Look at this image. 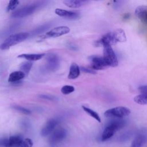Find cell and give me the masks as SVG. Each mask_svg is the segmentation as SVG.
<instances>
[{
	"mask_svg": "<svg viewBox=\"0 0 147 147\" xmlns=\"http://www.w3.org/2000/svg\"><path fill=\"white\" fill-rule=\"evenodd\" d=\"M125 125V121L122 119H113L105 127L101 137L102 141H104L112 137L114 134Z\"/></svg>",
	"mask_w": 147,
	"mask_h": 147,
	"instance_id": "1",
	"label": "cell"
},
{
	"mask_svg": "<svg viewBox=\"0 0 147 147\" xmlns=\"http://www.w3.org/2000/svg\"><path fill=\"white\" fill-rule=\"evenodd\" d=\"M29 36V33L27 32H22L13 34L9 36L5 41L0 45V49L6 50L9 49L11 47L23 41L26 39Z\"/></svg>",
	"mask_w": 147,
	"mask_h": 147,
	"instance_id": "2",
	"label": "cell"
},
{
	"mask_svg": "<svg viewBox=\"0 0 147 147\" xmlns=\"http://www.w3.org/2000/svg\"><path fill=\"white\" fill-rule=\"evenodd\" d=\"M41 5L40 3H34L24 6L14 10L11 16L13 18H23L28 16L35 12Z\"/></svg>",
	"mask_w": 147,
	"mask_h": 147,
	"instance_id": "3",
	"label": "cell"
},
{
	"mask_svg": "<svg viewBox=\"0 0 147 147\" xmlns=\"http://www.w3.org/2000/svg\"><path fill=\"white\" fill-rule=\"evenodd\" d=\"M130 110L126 107L119 106L106 110L104 115L106 117L111 119H122L130 114Z\"/></svg>",
	"mask_w": 147,
	"mask_h": 147,
	"instance_id": "4",
	"label": "cell"
},
{
	"mask_svg": "<svg viewBox=\"0 0 147 147\" xmlns=\"http://www.w3.org/2000/svg\"><path fill=\"white\" fill-rule=\"evenodd\" d=\"M103 57L109 67H115L118 65V59L111 46L106 45L103 47Z\"/></svg>",
	"mask_w": 147,
	"mask_h": 147,
	"instance_id": "5",
	"label": "cell"
},
{
	"mask_svg": "<svg viewBox=\"0 0 147 147\" xmlns=\"http://www.w3.org/2000/svg\"><path fill=\"white\" fill-rule=\"evenodd\" d=\"M70 29L67 26H57L52 29L44 34L41 36L40 37L44 39L57 37L68 33Z\"/></svg>",
	"mask_w": 147,
	"mask_h": 147,
	"instance_id": "6",
	"label": "cell"
},
{
	"mask_svg": "<svg viewBox=\"0 0 147 147\" xmlns=\"http://www.w3.org/2000/svg\"><path fill=\"white\" fill-rule=\"evenodd\" d=\"M88 59L91 63L90 68L94 71L104 69L109 67L103 56L92 55L90 56Z\"/></svg>",
	"mask_w": 147,
	"mask_h": 147,
	"instance_id": "7",
	"label": "cell"
},
{
	"mask_svg": "<svg viewBox=\"0 0 147 147\" xmlns=\"http://www.w3.org/2000/svg\"><path fill=\"white\" fill-rule=\"evenodd\" d=\"M67 134V130L62 127H59L55 129L50 135L48 138L49 144L54 145L61 141H63L66 137Z\"/></svg>",
	"mask_w": 147,
	"mask_h": 147,
	"instance_id": "8",
	"label": "cell"
},
{
	"mask_svg": "<svg viewBox=\"0 0 147 147\" xmlns=\"http://www.w3.org/2000/svg\"><path fill=\"white\" fill-rule=\"evenodd\" d=\"M47 68L51 71H56L60 67L59 57L54 53H49L46 57Z\"/></svg>",
	"mask_w": 147,
	"mask_h": 147,
	"instance_id": "9",
	"label": "cell"
},
{
	"mask_svg": "<svg viewBox=\"0 0 147 147\" xmlns=\"http://www.w3.org/2000/svg\"><path fill=\"white\" fill-rule=\"evenodd\" d=\"M59 119L56 118L49 119L42 128L41 130V135L45 137L51 134L55 130V127L59 124Z\"/></svg>",
	"mask_w": 147,
	"mask_h": 147,
	"instance_id": "10",
	"label": "cell"
},
{
	"mask_svg": "<svg viewBox=\"0 0 147 147\" xmlns=\"http://www.w3.org/2000/svg\"><path fill=\"white\" fill-rule=\"evenodd\" d=\"M138 90L140 94L134 97V102L139 105H147V85L140 86Z\"/></svg>",
	"mask_w": 147,
	"mask_h": 147,
	"instance_id": "11",
	"label": "cell"
},
{
	"mask_svg": "<svg viewBox=\"0 0 147 147\" xmlns=\"http://www.w3.org/2000/svg\"><path fill=\"white\" fill-rule=\"evenodd\" d=\"M55 12L57 16L69 20H76L80 16L79 13L76 11L66 10L60 8L56 9Z\"/></svg>",
	"mask_w": 147,
	"mask_h": 147,
	"instance_id": "12",
	"label": "cell"
},
{
	"mask_svg": "<svg viewBox=\"0 0 147 147\" xmlns=\"http://www.w3.org/2000/svg\"><path fill=\"white\" fill-rule=\"evenodd\" d=\"M22 140L20 136H13L8 138H5L4 147H18Z\"/></svg>",
	"mask_w": 147,
	"mask_h": 147,
	"instance_id": "13",
	"label": "cell"
},
{
	"mask_svg": "<svg viewBox=\"0 0 147 147\" xmlns=\"http://www.w3.org/2000/svg\"><path fill=\"white\" fill-rule=\"evenodd\" d=\"M136 16L142 22L147 24V6H139L135 10Z\"/></svg>",
	"mask_w": 147,
	"mask_h": 147,
	"instance_id": "14",
	"label": "cell"
},
{
	"mask_svg": "<svg viewBox=\"0 0 147 147\" xmlns=\"http://www.w3.org/2000/svg\"><path fill=\"white\" fill-rule=\"evenodd\" d=\"M146 142L147 136L144 134H139L133 139L130 147H142Z\"/></svg>",
	"mask_w": 147,
	"mask_h": 147,
	"instance_id": "15",
	"label": "cell"
},
{
	"mask_svg": "<svg viewBox=\"0 0 147 147\" xmlns=\"http://www.w3.org/2000/svg\"><path fill=\"white\" fill-rule=\"evenodd\" d=\"M44 53H23L18 55V58H22L29 61H37L42 59L44 56Z\"/></svg>",
	"mask_w": 147,
	"mask_h": 147,
	"instance_id": "16",
	"label": "cell"
},
{
	"mask_svg": "<svg viewBox=\"0 0 147 147\" xmlns=\"http://www.w3.org/2000/svg\"><path fill=\"white\" fill-rule=\"evenodd\" d=\"M25 76V74L21 71H14L9 75L8 82L9 83H16L19 82L20 80L24 79Z\"/></svg>",
	"mask_w": 147,
	"mask_h": 147,
	"instance_id": "17",
	"label": "cell"
},
{
	"mask_svg": "<svg viewBox=\"0 0 147 147\" xmlns=\"http://www.w3.org/2000/svg\"><path fill=\"white\" fill-rule=\"evenodd\" d=\"M80 75V68L78 65L76 63H72L70 68L69 71L68 75V78L69 79H75L77 78Z\"/></svg>",
	"mask_w": 147,
	"mask_h": 147,
	"instance_id": "18",
	"label": "cell"
},
{
	"mask_svg": "<svg viewBox=\"0 0 147 147\" xmlns=\"http://www.w3.org/2000/svg\"><path fill=\"white\" fill-rule=\"evenodd\" d=\"M114 38L117 42H124L126 40V37L125 32L121 29H117L113 31Z\"/></svg>",
	"mask_w": 147,
	"mask_h": 147,
	"instance_id": "19",
	"label": "cell"
},
{
	"mask_svg": "<svg viewBox=\"0 0 147 147\" xmlns=\"http://www.w3.org/2000/svg\"><path fill=\"white\" fill-rule=\"evenodd\" d=\"M87 2L84 1H78V0H65L63 1V3L67 6L70 8H78L84 3Z\"/></svg>",
	"mask_w": 147,
	"mask_h": 147,
	"instance_id": "20",
	"label": "cell"
},
{
	"mask_svg": "<svg viewBox=\"0 0 147 147\" xmlns=\"http://www.w3.org/2000/svg\"><path fill=\"white\" fill-rule=\"evenodd\" d=\"M32 65H33V63L32 61H24L21 64H20V71L23 72L25 74V75H28L31 69Z\"/></svg>",
	"mask_w": 147,
	"mask_h": 147,
	"instance_id": "21",
	"label": "cell"
},
{
	"mask_svg": "<svg viewBox=\"0 0 147 147\" xmlns=\"http://www.w3.org/2000/svg\"><path fill=\"white\" fill-rule=\"evenodd\" d=\"M82 109H83V110L86 113H87L89 115H90L91 117L94 118L98 122H101V119H100L99 114L96 112H95L93 110H92V109H90V108H88L87 107H86L84 106H82Z\"/></svg>",
	"mask_w": 147,
	"mask_h": 147,
	"instance_id": "22",
	"label": "cell"
},
{
	"mask_svg": "<svg viewBox=\"0 0 147 147\" xmlns=\"http://www.w3.org/2000/svg\"><path fill=\"white\" fill-rule=\"evenodd\" d=\"M75 90V88L72 86L70 85H65L62 87L61 88V92L64 95H68L72 93Z\"/></svg>",
	"mask_w": 147,
	"mask_h": 147,
	"instance_id": "23",
	"label": "cell"
},
{
	"mask_svg": "<svg viewBox=\"0 0 147 147\" xmlns=\"http://www.w3.org/2000/svg\"><path fill=\"white\" fill-rule=\"evenodd\" d=\"M18 4H19V1L17 0L10 1L7 5V7H6V11L9 12V11L14 10L17 7V6H18Z\"/></svg>",
	"mask_w": 147,
	"mask_h": 147,
	"instance_id": "24",
	"label": "cell"
},
{
	"mask_svg": "<svg viewBox=\"0 0 147 147\" xmlns=\"http://www.w3.org/2000/svg\"><path fill=\"white\" fill-rule=\"evenodd\" d=\"M13 109H14V110L21 113H23L24 114H26V115H29L31 114V111H30L29 110L24 107H22V106H18V105H15V106H13L12 107Z\"/></svg>",
	"mask_w": 147,
	"mask_h": 147,
	"instance_id": "25",
	"label": "cell"
},
{
	"mask_svg": "<svg viewBox=\"0 0 147 147\" xmlns=\"http://www.w3.org/2000/svg\"><path fill=\"white\" fill-rule=\"evenodd\" d=\"M33 142L30 138H25L22 140V142L20 144L18 147H32Z\"/></svg>",
	"mask_w": 147,
	"mask_h": 147,
	"instance_id": "26",
	"label": "cell"
},
{
	"mask_svg": "<svg viewBox=\"0 0 147 147\" xmlns=\"http://www.w3.org/2000/svg\"><path fill=\"white\" fill-rule=\"evenodd\" d=\"M131 137V134L130 133H125L121 135V136L119 137V140L121 142H125L129 140Z\"/></svg>",
	"mask_w": 147,
	"mask_h": 147,
	"instance_id": "27",
	"label": "cell"
},
{
	"mask_svg": "<svg viewBox=\"0 0 147 147\" xmlns=\"http://www.w3.org/2000/svg\"><path fill=\"white\" fill-rule=\"evenodd\" d=\"M83 72L87 74H96V71H94V69H91V68H86L84 67H81L80 68Z\"/></svg>",
	"mask_w": 147,
	"mask_h": 147,
	"instance_id": "28",
	"label": "cell"
},
{
	"mask_svg": "<svg viewBox=\"0 0 147 147\" xmlns=\"http://www.w3.org/2000/svg\"><path fill=\"white\" fill-rule=\"evenodd\" d=\"M38 96H39V98L47 99V100H55L56 99L55 96H49V95H40Z\"/></svg>",
	"mask_w": 147,
	"mask_h": 147,
	"instance_id": "29",
	"label": "cell"
}]
</instances>
